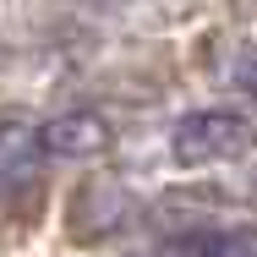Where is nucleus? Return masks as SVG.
<instances>
[{
    "mask_svg": "<svg viewBox=\"0 0 257 257\" xmlns=\"http://www.w3.org/2000/svg\"><path fill=\"white\" fill-rule=\"evenodd\" d=\"M246 148H252V120L246 115H230V109H192V115H181L170 126V154L186 170L241 159Z\"/></svg>",
    "mask_w": 257,
    "mask_h": 257,
    "instance_id": "nucleus-1",
    "label": "nucleus"
},
{
    "mask_svg": "<svg viewBox=\"0 0 257 257\" xmlns=\"http://www.w3.org/2000/svg\"><path fill=\"white\" fill-rule=\"evenodd\" d=\"M39 164H44V143H39V126L28 120H6L0 126V208L28 197L39 186Z\"/></svg>",
    "mask_w": 257,
    "mask_h": 257,
    "instance_id": "nucleus-2",
    "label": "nucleus"
},
{
    "mask_svg": "<svg viewBox=\"0 0 257 257\" xmlns=\"http://www.w3.org/2000/svg\"><path fill=\"white\" fill-rule=\"evenodd\" d=\"M39 143H44V159L55 164H88L109 148V126L93 109H71V115H55L39 126Z\"/></svg>",
    "mask_w": 257,
    "mask_h": 257,
    "instance_id": "nucleus-3",
    "label": "nucleus"
},
{
    "mask_svg": "<svg viewBox=\"0 0 257 257\" xmlns=\"http://www.w3.org/2000/svg\"><path fill=\"white\" fill-rule=\"evenodd\" d=\"M219 77H224L235 93H252V99H257V28H252V33H241L235 44H224Z\"/></svg>",
    "mask_w": 257,
    "mask_h": 257,
    "instance_id": "nucleus-4",
    "label": "nucleus"
}]
</instances>
